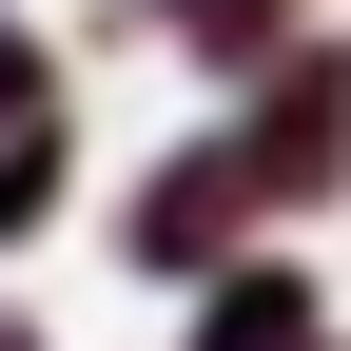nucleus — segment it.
<instances>
[{
  "label": "nucleus",
  "instance_id": "nucleus-5",
  "mask_svg": "<svg viewBox=\"0 0 351 351\" xmlns=\"http://www.w3.org/2000/svg\"><path fill=\"white\" fill-rule=\"evenodd\" d=\"M156 20L195 39V59H274V39H293V0H156Z\"/></svg>",
  "mask_w": 351,
  "mask_h": 351
},
{
  "label": "nucleus",
  "instance_id": "nucleus-2",
  "mask_svg": "<svg viewBox=\"0 0 351 351\" xmlns=\"http://www.w3.org/2000/svg\"><path fill=\"white\" fill-rule=\"evenodd\" d=\"M117 254H137L156 293H215L234 254H274V215H254V176H234V137H176L137 195H117Z\"/></svg>",
  "mask_w": 351,
  "mask_h": 351
},
{
  "label": "nucleus",
  "instance_id": "nucleus-7",
  "mask_svg": "<svg viewBox=\"0 0 351 351\" xmlns=\"http://www.w3.org/2000/svg\"><path fill=\"white\" fill-rule=\"evenodd\" d=\"M0 351H39V332H0Z\"/></svg>",
  "mask_w": 351,
  "mask_h": 351
},
{
  "label": "nucleus",
  "instance_id": "nucleus-1",
  "mask_svg": "<svg viewBox=\"0 0 351 351\" xmlns=\"http://www.w3.org/2000/svg\"><path fill=\"white\" fill-rule=\"evenodd\" d=\"M215 137H234L254 215H313V195H351V39H274V59H254V98L215 117Z\"/></svg>",
  "mask_w": 351,
  "mask_h": 351
},
{
  "label": "nucleus",
  "instance_id": "nucleus-3",
  "mask_svg": "<svg viewBox=\"0 0 351 351\" xmlns=\"http://www.w3.org/2000/svg\"><path fill=\"white\" fill-rule=\"evenodd\" d=\"M176 351H332V293L293 274V254H234V274L195 293V332Z\"/></svg>",
  "mask_w": 351,
  "mask_h": 351
},
{
  "label": "nucleus",
  "instance_id": "nucleus-6",
  "mask_svg": "<svg viewBox=\"0 0 351 351\" xmlns=\"http://www.w3.org/2000/svg\"><path fill=\"white\" fill-rule=\"evenodd\" d=\"M59 215V137H0V234H39Z\"/></svg>",
  "mask_w": 351,
  "mask_h": 351
},
{
  "label": "nucleus",
  "instance_id": "nucleus-4",
  "mask_svg": "<svg viewBox=\"0 0 351 351\" xmlns=\"http://www.w3.org/2000/svg\"><path fill=\"white\" fill-rule=\"evenodd\" d=\"M0 137H59V59H39L20 0H0Z\"/></svg>",
  "mask_w": 351,
  "mask_h": 351
}]
</instances>
